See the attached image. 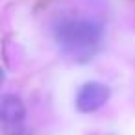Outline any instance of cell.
Returning a JSON list of instances; mask_svg holds the SVG:
<instances>
[{"label": "cell", "instance_id": "obj_1", "mask_svg": "<svg viewBox=\"0 0 135 135\" xmlns=\"http://www.w3.org/2000/svg\"><path fill=\"white\" fill-rule=\"evenodd\" d=\"M56 41L67 52H87L102 39V24L94 19H67L56 26Z\"/></svg>", "mask_w": 135, "mask_h": 135}, {"label": "cell", "instance_id": "obj_2", "mask_svg": "<svg viewBox=\"0 0 135 135\" xmlns=\"http://www.w3.org/2000/svg\"><path fill=\"white\" fill-rule=\"evenodd\" d=\"M111 96V91L107 85L100 81H89L80 87L76 94V109L80 113H93L100 109Z\"/></svg>", "mask_w": 135, "mask_h": 135}, {"label": "cell", "instance_id": "obj_3", "mask_svg": "<svg viewBox=\"0 0 135 135\" xmlns=\"http://www.w3.org/2000/svg\"><path fill=\"white\" fill-rule=\"evenodd\" d=\"M0 118L6 128H19L26 118V107L17 94H4L0 104Z\"/></svg>", "mask_w": 135, "mask_h": 135}, {"label": "cell", "instance_id": "obj_4", "mask_svg": "<svg viewBox=\"0 0 135 135\" xmlns=\"http://www.w3.org/2000/svg\"><path fill=\"white\" fill-rule=\"evenodd\" d=\"M6 135H28V133H26L24 129H21V128H13V129H11V131H8Z\"/></svg>", "mask_w": 135, "mask_h": 135}]
</instances>
